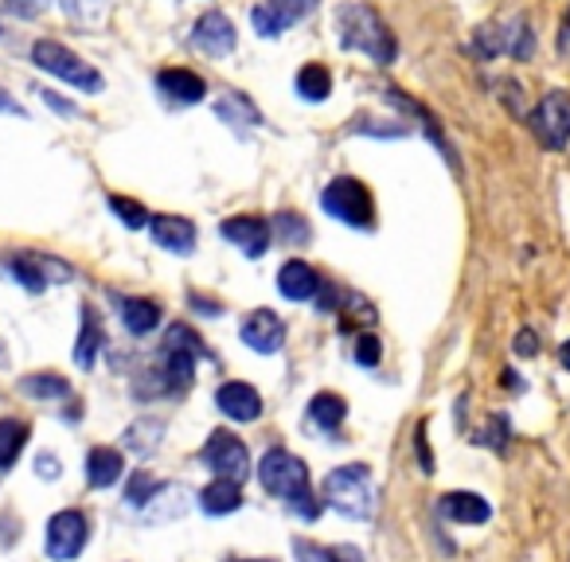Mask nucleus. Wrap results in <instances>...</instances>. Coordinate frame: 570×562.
Returning <instances> with one entry per match:
<instances>
[{
  "label": "nucleus",
  "mask_w": 570,
  "mask_h": 562,
  "mask_svg": "<svg viewBox=\"0 0 570 562\" xmlns=\"http://www.w3.org/2000/svg\"><path fill=\"white\" fill-rule=\"evenodd\" d=\"M258 480L270 497L286 500L301 520H317L325 500L313 497V488H308V468L301 457H293L290 450H270L258 465Z\"/></svg>",
  "instance_id": "f257e3e1"
},
{
  "label": "nucleus",
  "mask_w": 570,
  "mask_h": 562,
  "mask_svg": "<svg viewBox=\"0 0 570 562\" xmlns=\"http://www.w3.org/2000/svg\"><path fill=\"white\" fill-rule=\"evenodd\" d=\"M337 36L344 51H364V56L375 59V66H391L395 56H399V44H395L391 28L367 4H340Z\"/></svg>",
  "instance_id": "f03ea898"
},
{
  "label": "nucleus",
  "mask_w": 570,
  "mask_h": 562,
  "mask_svg": "<svg viewBox=\"0 0 570 562\" xmlns=\"http://www.w3.org/2000/svg\"><path fill=\"white\" fill-rule=\"evenodd\" d=\"M325 504L348 520H372L375 485L367 465H340L325 477Z\"/></svg>",
  "instance_id": "7ed1b4c3"
},
{
  "label": "nucleus",
  "mask_w": 570,
  "mask_h": 562,
  "mask_svg": "<svg viewBox=\"0 0 570 562\" xmlns=\"http://www.w3.org/2000/svg\"><path fill=\"white\" fill-rule=\"evenodd\" d=\"M32 63H36L39 71H47L51 78L75 86V90L83 94H98L106 86V78L98 75L83 56H75L66 44H59V39H36V44H32Z\"/></svg>",
  "instance_id": "20e7f679"
},
{
  "label": "nucleus",
  "mask_w": 570,
  "mask_h": 562,
  "mask_svg": "<svg viewBox=\"0 0 570 562\" xmlns=\"http://www.w3.org/2000/svg\"><path fill=\"white\" fill-rule=\"evenodd\" d=\"M320 207L328 216L340 219L348 227H372L375 223V204H372V192L355 176H337L332 184L320 192Z\"/></svg>",
  "instance_id": "39448f33"
},
{
  "label": "nucleus",
  "mask_w": 570,
  "mask_h": 562,
  "mask_svg": "<svg viewBox=\"0 0 570 562\" xmlns=\"http://www.w3.org/2000/svg\"><path fill=\"white\" fill-rule=\"evenodd\" d=\"M473 47L481 51V59H493V56L532 59L535 32H532V24H527V16H512V20H505V24H485V28H477Z\"/></svg>",
  "instance_id": "423d86ee"
},
{
  "label": "nucleus",
  "mask_w": 570,
  "mask_h": 562,
  "mask_svg": "<svg viewBox=\"0 0 570 562\" xmlns=\"http://www.w3.org/2000/svg\"><path fill=\"white\" fill-rule=\"evenodd\" d=\"M86 539H90V524H86V515L78 512V508H63V512H56L51 520H47V559L56 562H71L83 554Z\"/></svg>",
  "instance_id": "0eeeda50"
},
{
  "label": "nucleus",
  "mask_w": 570,
  "mask_h": 562,
  "mask_svg": "<svg viewBox=\"0 0 570 562\" xmlns=\"http://www.w3.org/2000/svg\"><path fill=\"white\" fill-rule=\"evenodd\" d=\"M199 461H204L216 477L223 480H239L243 485L246 473H251V453H246V445L234 433L227 430H216L211 438H207V445L199 450Z\"/></svg>",
  "instance_id": "6e6552de"
},
{
  "label": "nucleus",
  "mask_w": 570,
  "mask_h": 562,
  "mask_svg": "<svg viewBox=\"0 0 570 562\" xmlns=\"http://www.w3.org/2000/svg\"><path fill=\"white\" fill-rule=\"evenodd\" d=\"M532 133L547 149H567L570 145V98L562 90L543 94L532 113Z\"/></svg>",
  "instance_id": "1a4fd4ad"
},
{
  "label": "nucleus",
  "mask_w": 570,
  "mask_h": 562,
  "mask_svg": "<svg viewBox=\"0 0 570 562\" xmlns=\"http://www.w3.org/2000/svg\"><path fill=\"white\" fill-rule=\"evenodd\" d=\"M317 4L320 0H263V4L251 12V24L258 36L278 39L281 32H290L293 24H301Z\"/></svg>",
  "instance_id": "9d476101"
},
{
  "label": "nucleus",
  "mask_w": 570,
  "mask_h": 562,
  "mask_svg": "<svg viewBox=\"0 0 570 562\" xmlns=\"http://www.w3.org/2000/svg\"><path fill=\"white\" fill-rule=\"evenodd\" d=\"M219 234L231 246H239L246 258H263L266 246H270V223L263 216H231L219 223Z\"/></svg>",
  "instance_id": "9b49d317"
},
{
  "label": "nucleus",
  "mask_w": 570,
  "mask_h": 562,
  "mask_svg": "<svg viewBox=\"0 0 570 562\" xmlns=\"http://www.w3.org/2000/svg\"><path fill=\"white\" fill-rule=\"evenodd\" d=\"M239 337H243V344L251 347V352L274 356V352H281V344H286V325H281V317L274 309H254L251 317L243 320V328H239Z\"/></svg>",
  "instance_id": "f8f14e48"
},
{
  "label": "nucleus",
  "mask_w": 570,
  "mask_h": 562,
  "mask_svg": "<svg viewBox=\"0 0 570 562\" xmlns=\"http://www.w3.org/2000/svg\"><path fill=\"white\" fill-rule=\"evenodd\" d=\"M192 44L199 47V51H207V56H231L234 44H239V32H234L231 16H223V12H204V16L196 20V28H192Z\"/></svg>",
  "instance_id": "ddd939ff"
},
{
  "label": "nucleus",
  "mask_w": 570,
  "mask_h": 562,
  "mask_svg": "<svg viewBox=\"0 0 570 562\" xmlns=\"http://www.w3.org/2000/svg\"><path fill=\"white\" fill-rule=\"evenodd\" d=\"M9 270L16 273L20 285L32 290V293L44 290L47 281L71 278V270H66L63 262H56V258H47V254H16V258L9 262Z\"/></svg>",
  "instance_id": "4468645a"
},
{
  "label": "nucleus",
  "mask_w": 570,
  "mask_h": 562,
  "mask_svg": "<svg viewBox=\"0 0 570 562\" xmlns=\"http://www.w3.org/2000/svg\"><path fill=\"white\" fill-rule=\"evenodd\" d=\"M216 406H219V411H223L231 422H254V418H263V394L254 391L251 383H239V379H231V383H219Z\"/></svg>",
  "instance_id": "2eb2a0df"
},
{
  "label": "nucleus",
  "mask_w": 570,
  "mask_h": 562,
  "mask_svg": "<svg viewBox=\"0 0 570 562\" xmlns=\"http://www.w3.org/2000/svg\"><path fill=\"white\" fill-rule=\"evenodd\" d=\"M157 90L165 94L169 102H180V106H196L207 98V83L196 71H187V66H165L157 75Z\"/></svg>",
  "instance_id": "dca6fc26"
},
{
  "label": "nucleus",
  "mask_w": 570,
  "mask_h": 562,
  "mask_svg": "<svg viewBox=\"0 0 570 562\" xmlns=\"http://www.w3.org/2000/svg\"><path fill=\"white\" fill-rule=\"evenodd\" d=\"M320 285H325L320 273L308 262H301V258H290V262L278 270V290H281V297H290V301H313L320 293Z\"/></svg>",
  "instance_id": "f3484780"
},
{
  "label": "nucleus",
  "mask_w": 570,
  "mask_h": 562,
  "mask_svg": "<svg viewBox=\"0 0 570 562\" xmlns=\"http://www.w3.org/2000/svg\"><path fill=\"white\" fill-rule=\"evenodd\" d=\"M149 231L157 239V246H165L172 254H192V246H196V223L184 216H153Z\"/></svg>",
  "instance_id": "a211bd4d"
},
{
  "label": "nucleus",
  "mask_w": 570,
  "mask_h": 562,
  "mask_svg": "<svg viewBox=\"0 0 570 562\" xmlns=\"http://www.w3.org/2000/svg\"><path fill=\"white\" fill-rule=\"evenodd\" d=\"M122 450H110V445H94L86 453V485L90 488H110L122 480Z\"/></svg>",
  "instance_id": "6ab92c4d"
},
{
  "label": "nucleus",
  "mask_w": 570,
  "mask_h": 562,
  "mask_svg": "<svg viewBox=\"0 0 570 562\" xmlns=\"http://www.w3.org/2000/svg\"><path fill=\"white\" fill-rule=\"evenodd\" d=\"M441 515L453 520V524H485L488 515H493V508L477 492H446L441 497Z\"/></svg>",
  "instance_id": "aec40b11"
},
{
  "label": "nucleus",
  "mask_w": 570,
  "mask_h": 562,
  "mask_svg": "<svg viewBox=\"0 0 570 562\" xmlns=\"http://www.w3.org/2000/svg\"><path fill=\"white\" fill-rule=\"evenodd\" d=\"M384 98H387V102H391V106H399L402 113H411V118H419V122H422V130H426V137H430L434 145H438V149H446V152H449V145H446V133H441V122H438V118H434L430 110H426V106H422V102H414V98H407V94H402L399 86H387V90H384ZM446 160H453V152H449Z\"/></svg>",
  "instance_id": "412c9836"
},
{
  "label": "nucleus",
  "mask_w": 570,
  "mask_h": 562,
  "mask_svg": "<svg viewBox=\"0 0 570 562\" xmlns=\"http://www.w3.org/2000/svg\"><path fill=\"white\" fill-rule=\"evenodd\" d=\"M199 508L207 515H227V512H239L243 508V492H239V480H223L216 477L211 485L199 492Z\"/></svg>",
  "instance_id": "4be33fe9"
},
{
  "label": "nucleus",
  "mask_w": 570,
  "mask_h": 562,
  "mask_svg": "<svg viewBox=\"0 0 570 562\" xmlns=\"http://www.w3.org/2000/svg\"><path fill=\"white\" fill-rule=\"evenodd\" d=\"M102 344L106 337H102V325H98V313H94L90 305H83V328H78V340H75V364L83 367V371H90Z\"/></svg>",
  "instance_id": "5701e85b"
},
{
  "label": "nucleus",
  "mask_w": 570,
  "mask_h": 562,
  "mask_svg": "<svg viewBox=\"0 0 570 562\" xmlns=\"http://www.w3.org/2000/svg\"><path fill=\"white\" fill-rule=\"evenodd\" d=\"M344 414H348V403L337 391H320V394H313V403H308V418H313V426L325 433H337Z\"/></svg>",
  "instance_id": "b1692460"
},
{
  "label": "nucleus",
  "mask_w": 570,
  "mask_h": 562,
  "mask_svg": "<svg viewBox=\"0 0 570 562\" xmlns=\"http://www.w3.org/2000/svg\"><path fill=\"white\" fill-rule=\"evenodd\" d=\"M122 320L133 337H149L153 328L160 325V305L149 297H125L122 301Z\"/></svg>",
  "instance_id": "393cba45"
},
{
  "label": "nucleus",
  "mask_w": 570,
  "mask_h": 562,
  "mask_svg": "<svg viewBox=\"0 0 570 562\" xmlns=\"http://www.w3.org/2000/svg\"><path fill=\"white\" fill-rule=\"evenodd\" d=\"M28 433H32L28 422L0 418V473L20 461V453H24V445H28Z\"/></svg>",
  "instance_id": "a878e982"
},
{
  "label": "nucleus",
  "mask_w": 570,
  "mask_h": 562,
  "mask_svg": "<svg viewBox=\"0 0 570 562\" xmlns=\"http://www.w3.org/2000/svg\"><path fill=\"white\" fill-rule=\"evenodd\" d=\"M160 438H165V422L160 418H141V422H133L130 430H125V450L137 453V457H149V453L160 445Z\"/></svg>",
  "instance_id": "bb28decb"
},
{
  "label": "nucleus",
  "mask_w": 570,
  "mask_h": 562,
  "mask_svg": "<svg viewBox=\"0 0 570 562\" xmlns=\"http://www.w3.org/2000/svg\"><path fill=\"white\" fill-rule=\"evenodd\" d=\"M293 554H298V562H364V554L348 543L320 547V543H308V539H293Z\"/></svg>",
  "instance_id": "cd10ccee"
},
{
  "label": "nucleus",
  "mask_w": 570,
  "mask_h": 562,
  "mask_svg": "<svg viewBox=\"0 0 570 562\" xmlns=\"http://www.w3.org/2000/svg\"><path fill=\"white\" fill-rule=\"evenodd\" d=\"M298 94L305 102H325L328 94H332V75L320 63H305L298 71Z\"/></svg>",
  "instance_id": "c85d7f7f"
},
{
  "label": "nucleus",
  "mask_w": 570,
  "mask_h": 562,
  "mask_svg": "<svg viewBox=\"0 0 570 562\" xmlns=\"http://www.w3.org/2000/svg\"><path fill=\"white\" fill-rule=\"evenodd\" d=\"M20 391L32 394V399H63V394H71V383L56 371H36L20 383Z\"/></svg>",
  "instance_id": "c756f323"
},
{
  "label": "nucleus",
  "mask_w": 570,
  "mask_h": 562,
  "mask_svg": "<svg viewBox=\"0 0 570 562\" xmlns=\"http://www.w3.org/2000/svg\"><path fill=\"white\" fill-rule=\"evenodd\" d=\"M216 113L223 118V122H231V125H263V113L254 110L251 98H243V94H231V98H223V102L216 106Z\"/></svg>",
  "instance_id": "7c9ffc66"
},
{
  "label": "nucleus",
  "mask_w": 570,
  "mask_h": 562,
  "mask_svg": "<svg viewBox=\"0 0 570 562\" xmlns=\"http://www.w3.org/2000/svg\"><path fill=\"white\" fill-rule=\"evenodd\" d=\"M160 492V480H153L149 473H133L130 477V488H125V504L130 508H149V500Z\"/></svg>",
  "instance_id": "2f4dec72"
},
{
  "label": "nucleus",
  "mask_w": 570,
  "mask_h": 562,
  "mask_svg": "<svg viewBox=\"0 0 570 562\" xmlns=\"http://www.w3.org/2000/svg\"><path fill=\"white\" fill-rule=\"evenodd\" d=\"M110 211L118 219H122L125 227H133V231H137V227H149V211H145V207L137 204V199H130V196H110Z\"/></svg>",
  "instance_id": "473e14b6"
},
{
  "label": "nucleus",
  "mask_w": 570,
  "mask_h": 562,
  "mask_svg": "<svg viewBox=\"0 0 570 562\" xmlns=\"http://www.w3.org/2000/svg\"><path fill=\"white\" fill-rule=\"evenodd\" d=\"M165 344H177V347H187L192 356H199V359H211V352H207V344L204 340L192 332L187 325H172L169 332H165Z\"/></svg>",
  "instance_id": "72a5a7b5"
},
{
  "label": "nucleus",
  "mask_w": 570,
  "mask_h": 562,
  "mask_svg": "<svg viewBox=\"0 0 570 562\" xmlns=\"http://www.w3.org/2000/svg\"><path fill=\"white\" fill-rule=\"evenodd\" d=\"M274 227H278V239L281 243H290V246H301V243H308V223L301 216H278L274 219Z\"/></svg>",
  "instance_id": "f704fd0d"
},
{
  "label": "nucleus",
  "mask_w": 570,
  "mask_h": 562,
  "mask_svg": "<svg viewBox=\"0 0 570 562\" xmlns=\"http://www.w3.org/2000/svg\"><path fill=\"white\" fill-rule=\"evenodd\" d=\"M106 4L110 0H63V9L71 20H78V24H98L106 12Z\"/></svg>",
  "instance_id": "c9c22d12"
},
{
  "label": "nucleus",
  "mask_w": 570,
  "mask_h": 562,
  "mask_svg": "<svg viewBox=\"0 0 570 562\" xmlns=\"http://www.w3.org/2000/svg\"><path fill=\"white\" fill-rule=\"evenodd\" d=\"M379 356H384V347H379V340H375V337H360V340H355V364L375 367V364H379Z\"/></svg>",
  "instance_id": "e433bc0d"
},
{
  "label": "nucleus",
  "mask_w": 570,
  "mask_h": 562,
  "mask_svg": "<svg viewBox=\"0 0 570 562\" xmlns=\"http://www.w3.org/2000/svg\"><path fill=\"white\" fill-rule=\"evenodd\" d=\"M47 4H51V0H4V9L20 20H36L39 12H47Z\"/></svg>",
  "instance_id": "4c0bfd02"
},
{
  "label": "nucleus",
  "mask_w": 570,
  "mask_h": 562,
  "mask_svg": "<svg viewBox=\"0 0 570 562\" xmlns=\"http://www.w3.org/2000/svg\"><path fill=\"white\" fill-rule=\"evenodd\" d=\"M505 433H508V422L505 418H493V433H488V438H481L485 441V445H493L496 453L505 450Z\"/></svg>",
  "instance_id": "58836bf2"
},
{
  "label": "nucleus",
  "mask_w": 570,
  "mask_h": 562,
  "mask_svg": "<svg viewBox=\"0 0 570 562\" xmlns=\"http://www.w3.org/2000/svg\"><path fill=\"white\" fill-rule=\"evenodd\" d=\"M36 473L44 480H56L59 477V461L51 457V453H39V457H36Z\"/></svg>",
  "instance_id": "ea45409f"
},
{
  "label": "nucleus",
  "mask_w": 570,
  "mask_h": 562,
  "mask_svg": "<svg viewBox=\"0 0 570 562\" xmlns=\"http://www.w3.org/2000/svg\"><path fill=\"white\" fill-rule=\"evenodd\" d=\"M414 450L422 453V473H434V457H430V445H426V430L414 433Z\"/></svg>",
  "instance_id": "a19ab883"
},
{
  "label": "nucleus",
  "mask_w": 570,
  "mask_h": 562,
  "mask_svg": "<svg viewBox=\"0 0 570 562\" xmlns=\"http://www.w3.org/2000/svg\"><path fill=\"white\" fill-rule=\"evenodd\" d=\"M44 102L47 106H51V110H59V113H66V118H75V106H71V102H63V98H59V94H51V90H44Z\"/></svg>",
  "instance_id": "79ce46f5"
},
{
  "label": "nucleus",
  "mask_w": 570,
  "mask_h": 562,
  "mask_svg": "<svg viewBox=\"0 0 570 562\" xmlns=\"http://www.w3.org/2000/svg\"><path fill=\"white\" fill-rule=\"evenodd\" d=\"M516 352H520V356H535V337L527 332V328L516 337Z\"/></svg>",
  "instance_id": "37998d69"
},
{
  "label": "nucleus",
  "mask_w": 570,
  "mask_h": 562,
  "mask_svg": "<svg viewBox=\"0 0 570 562\" xmlns=\"http://www.w3.org/2000/svg\"><path fill=\"white\" fill-rule=\"evenodd\" d=\"M0 113H12V118H24V106H20V102H12L9 94L0 90Z\"/></svg>",
  "instance_id": "c03bdc74"
},
{
  "label": "nucleus",
  "mask_w": 570,
  "mask_h": 562,
  "mask_svg": "<svg viewBox=\"0 0 570 562\" xmlns=\"http://www.w3.org/2000/svg\"><path fill=\"white\" fill-rule=\"evenodd\" d=\"M192 305H196V309H207V317H219V313H223V309L216 305V301L199 297V293H192Z\"/></svg>",
  "instance_id": "a18cd8bd"
},
{
  "label": "nucleus",
  "mask_w": 570,
  "mask_h": 562,
  "mask_svg": "<svg viewBox=\"0 0 570 562\" xmlns=\"http://www.w3.org/2000/svg\"><path fill=\"white\" fill-rule=\"evenodd\" d=\"M559 51H570V12H567V20H562V28H559Z\"/></svg>",
  "instance_id": "49530a36"
},
{
  "label": "nucleus",
  "mask_w": 570,
  "mask_h": 562,
  "mask_svg": "<svg viewBox=\"0 0 570 562\" xmlns=\"http://www.w3.org/2000/svg\"><path fill=\"white\" fill-rule=\"evenodd\" d=\"M559 364H562V367H567V371H570V340H567V344L559 347Z\"/></svg>",
  "instance_id": "de8ad7c7"
},
{
  "label": "nucleus",
  "mask_w": 570,
  "mask_h": 562,
  "mask_svg": "<svg viewBox=\"0 0 570 562\" xmlns=\"http://www.w3.org/2000/svg\"><path fill=\"white\" fill-rule=\"evenodd\" d=\"M246 562H274V559H246Z\"/></svg>",
  "instance_id": "09e8293b"
}]
</instances>
